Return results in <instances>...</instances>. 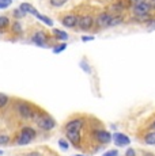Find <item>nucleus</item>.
<instances>
[{"label": "nucleus", "mask_w": 155, "mask_h": 156, "mask_svg": "<svg viewBox=\"0 0 155 156\" xmlns=\"http://www.w3.org/2000/svg\"><path fill=\"white\" fill-rule=\"evenodd\" d=\"M25 37L27 40H30L31 44H34L35 46L40 48H50L52 49L55 45L59 44L52 35L50 30L45 29L40 23H33V25L29 26V29L26 30Z\"/></svg>", "instance_id": "1"}, {"label": "nucleus", "mask_w": 155, "mask_h": 156, "mask_svg": "<svg viewBox=\"0 0 155 156\" xmlns=\"http://www.w3.org/2000/svg\"><path fill=\"white\" fill-rule=\"evenodd\" d=\"M11 105H13L15 114L23 121H33L40 110V107L35 103L25 99H18V98H14Z\"/></svg>", "instance_id": "2"}, {"label": "nucleus", "mask_w": 155, "mask_h": 156, "mask_svg": "<svg viewBox=\"0 0 155 156\" xmlns=\"http://www.w3.org/2000/svg\"><path fill=\"white\" fill-rule=\"evenodd\" d=\"M33 122H34V124L38 126V129H41L42 132H50V130H53V129L57 126L56 119L53 118L49 113L44 112V110H41V109L38 110L37 115L34 117Z\"/></svg>", "instance_id": "3"}, {"label": "nucleus", "mask_w": 155, "mask_h": 156, "mask_svg": "<svg viewBox=\"0 0 155 156\" xmlns=\"http://www.w3.org/2000/svg\"><path fill=\"white\" fill-rule=\"evenodd\" d=\"M79 22H78V30L83 33L95 31V14L93 11H79Z\"/></svg>", "instance_id": "4"}, {"label": "nucleus", "mask_w": 155, "mask_h": 156, "mask_svg": "<svg viewBox=\"0 0 155 156\" xmlns=\"http://www.w3.org/2000/svg\"><path fill=\"white\" fill-rule=\"evenodd\" d=\"M56 18H57V20L64 27L78 30V22H79V12H78V10L61 11V12H57Z\"/></svg>", "instance_id": "5"}, {"label": "nucleus", "mask_w": 155, "mask_h": 156, "mask_svg": "<svg viewBox=\"0 0 155 156\" xmlns=\"http://www.w3.org/2000/svg\"><path fill=\"white\" fill-rule=\"evenodd\" d=\"M25 29H23L20 20H13L10 25L7 34H5V40L8 41H19L25 38Z\"/></svg>", "instance_id": "6"}, {"label": "nucleus", "mask_w": 155, "mask_h": 156, "mask_svg": "<svg viewBox=\"0 0 155 156\" xmlns=\"http://www.w3.org/2000/svg\"><path fill=\"white\" fill-rule=\"evenodd\" d=\"M87 126V118L86 117H71L67 122L64 124V132L67 130H78L82 132Z\"/></svg>", "instance_id": "7"}, {"label": "nucleus", "mask_w": 155, "mask_h": 156, "mask_svg": "<svg viewBox=\"0 0 155 156\" xmlns=\"http://www.w3.org/2000/svg\"><path fill=\"white\" fill-rule=\"evenodd\" d=\"M112 16L113 15L108 12V11H99V12L95 14V31L108 29L110 25V20H112Z\"/></svg>", "instance_id": "8"}, {"label": "nucleus", "mask_w": 155, "mask_h": 156, "mask_svg": "<svg viewBox=\"0 0 155 156\" xmlns=\"http://www.w3.org/2000/svg\"><path fill=\"white\" fill-rule=\"evenodd\" d=\"M65 133V139L70 141V144H72L75 148L78 149H85L83 148V136H82V132H78V130H67L64 132Z\"/></svg>", "instance_id": "9"}, {"label": "nucleus", "mask_w": 155, "mask_h": 156, "mask_svg": "<svg viewBox=\"0 0 155 156\" xmlns=\"http://www.w3.org/2000/svg\"><path fill=\"white\" fill-rule=\"evenodd\" d=\"M138 140L146 145H155V132L154 130H143L138 133Z\"/></svg>", "instance_id": "10"}, {"label": "nucleus", "mask_w": 155, "mask_h": 156, "mask_svg": "<svg viewBox=\"0 0 155 156\" xmlns=\"http://www.w3.org/2000/svg\"><path fill=\"white\" fill-rule=\"evenodd\" d=\"M132 10V14L133 16H147V15H151V7L150 4L147 3H143V4L140 5H136V7H132L131 8Z\"/></svg>", "instance_id": "11"}, {"label": "nucleus", "mask_w": 155, "mask_h": 156, "mask_svg": "<svg viewBox=\"0 0 155 156\" xmlns=\"http://www.w3.org/2000/svg\"><path fill=\"white\" fill-rule=\"evenodd\" d=\"M113 143L116 147H128L131 144V139L124 133H113Z\"/></svg>", "instance_id": "12"}, {"label": "nucleus", "mask_w": 155, "mask_h": 156, "mask_svg": "<svg viewBox=\"0 0 155 156\" xmlns=\"http://www.w3.org/2000/svg\"><path fill=\"white\" fill-rule=\"evenodd\" d=\"M50 33H52V35L55 37V40L57 41V42H67V40L70 38L68 33L64 31V30H61V29L52 27L50 29Z\"/></svg>", "instance_id": "13"}, {"label": "nucleus", "mask_w": 155, "mask_h": 156, "mask_svg": "<svg viewBox=\"0 0 155 156\" xmlns=\"http://www.w3.org/2000/svg\"><path fill=\"white\" fill-rule=\"evenodd\" d=\"M13 22V19L10 18L8 14H4V15H0V33L3 35L7 34L8 29H10V25Z\"/></svg>", "instance_id": "14"}, {"label": "nucleus", "mask_w": 155, "mask_h": 156, "mask_svg": "<svg viewBox=\"0 0 155 156\" xmlns=\"http://www.w3.org/2000/svg\"><path fill=\"white\" fill-rule=\"evenodd\" d=\"M70 0H44V4L49 10H59V8L64 7Z\"/></svg>", "instance_id": "15"}, {"label": "nucleus", "mask_w": 155, "mask_h": 156, "mask_svg": "<svg viewBox=\"0 0 155 156\" xmlns=\"http://www.w3.org/2000/svg\"><path fill=\"white\" fill-rule=\"evenodd\" d=\"M19 8H20V10H22V11H23V12H25L26 15H33V16H34V18L37 16L38 14H40V12H38V11H37V8H35L34 5L31 4V3H27V2H23V3H20V4H19Z\"/></svg>", "instance_id": "16"}, {"label": "nucleus", "mask_w": 155, "mask_h": 156, "mask_svg": "<svg viewBox=\"0 0 155 156\" xmlns=\"http://www.w3.org/2000/svg\"><path fill=\"white\" fill-rule=\"evenodd\" d=\"M19 133H22V134H25L26 137H29V139L31 140H34L35 137H37V130H35L33 126H29V125H25V126H22L19 129Z\"/></svg>", "instance_id": "17"}, {"label": "nucleus", "mask_w": 155, "mask_h": 156, "mask_svg": "<svg viewBox=\"0 0 155 156\" xmlns=\"http://www.w3.org/2000/svg\"><path fill=\"white\" fill-rule=\"evenodd\" d=\"M8 15H10V18H11L13 20H22L23 18L27 16V15L23 12V11L20 10L19 7H18V8H14V10H11L10 12H8Z\"/></svg>", "instance_id": "18"}, {"label": "nucleus", "mask_w": 155, "mask_h": 156, "mask_svg": "<svg viewBox=\"0 0 155 156\" xmlns=\"http://www.w3.org/2000/svg\"><path fill=\"white\" fill-rule=\"evenodd\" d=\"M11 102H13V98L8 97L7 94H3V92H0V110L7 109L8 105H11Z\"/></svg>", "instance_id": "19"}, {"label": "nucleus", "mask_w": 155, "mask_h": 156, "mask_svg": "<svg viewBox=\"0 0 155 156\" xmlns=\"http://www.w3.org/2000/svg\"><path fill=\"white\" fill-rule=\"evenodd\" d=\"M35 18H37V19L40 20V22H42L44 25L49 26V27H53V19H52V18L46 16V15H44V14H38Z\"/></svg>", "instance_id": "20"}, {"label": "nucleus", "mask_w": 155, "mask_h": 156, "mask_svg": "<svg viewBox=\"0 0 155 156\" xmlns=\"http://www.w3.org/2000/svg\"><path fill=\"white\" fill-rule=\"evenodd\" d=\"M124 22V15H113L112 20H110L109 27H114V26H118Z\"/></svg>", "instance_id": "21"}, {"label": "nucleus", "mask_w": 155, "mask_h": 156, "mask_svg": "<svg viewBox=\"0 0 155 156\" xmlns=\"http://www.w3.org/2000/svg\"><path fill=\"white\" fill-rule=\"evenodd\" d=\"M65 49H67V42H59L57 45H55V46L52 48V52L55 53V55H60Z\"/></svg>", "instance_id": "22"}, {"label": "nucleus", "mask_w": 155, "mask_h": 156, "mask_svg": "<svg viewBox=\"0 0 155 156\" xmlns=\"http://www.w3.org/2000/svg\"><path fill=\"white\" fill-rule=\"evenodd\" d=\"M57 144H59V147H60L63 151H68V149H70V141H68L65 137H63V139L59 140Z\"/></svg>", "instance_id": "23"}, {"label": "nucleus", "mask_w": 155, "mask_h": 156, "mask_svg": "<svg viewBox=\"0 0 155 156\" xmlns=\"http://www.w3.org/2000/svg\"><path fill=\"white\" fill-rule=\"evenodd\" d=\"M143 130H154L155 132V115H153V118L146 124V126H143Z\"/></svg>", "instance_id": "24"}, {"label": "nucleus", "mask_w": 155, "mask_h": 156, "mask_svg": "<svg viewBox=\"0 0 155 156\" xmlns=\"http://www.w3.org/2000/svg\"><path fill=\"white\" fill-rule=\"evenodd\" d=\"M11 143V136L10 134H0V145H7V144Z\"/></svg>", "instance_id": "25"}, {"label": "nucleus", "mask_w": 155, "mask_h": 156, "mask_svg": "<svg viewBox=\"0 0 155 156\" xmlns=\"http://www.w3.org/2000/svg\"><path fill=\"white\" fill-rule=\"evenodd\" d=\"M147 2L148 0H128V4H129V8H132V7H136V5H140Z\"/></svg>", "instance_id": "26"}, {"label": "nucleus", "mask_w": 155, "mask_h": 156, "mask_svg": "<svg viewBox=\"0 0 155 156\" xmlns=\"http://www.w3.org/2000/svg\"><path fill=\"white\" fill-rule=\"evenodd\" d=\"M13 4V0H0V10H5Z\"/></svg>", "instance_id": "27"}, {"label": "nucleus", "mask_w": 155, "mask_h": 156, "mask_svg": "<svg viewBox=\"0 0 155 156\" xmlns=\"http://www.w3.org/2000/svg\"><path fill=\"white\" fill-rule=\"evenodd\" d=\"M124 156H139V152L136 151L135 148H131V147H129V148H127Z\"/></svg>", "instance_id": "28"}, {"label": "nucleus", "mask_w": 155, "mask_h": 156, "mask_svg": "<svg viewBox=\"0 0 155 156\" xmlns=\"http://www.w3.org/2000/svg\"><path fill=\"white\" fill-rule=\"evenodd\" d=\"M80 68H82L85 72H87V73H91V68H90V65L87 64V62H85V60L83 61H80Z\"/></svg>", "instance_id": "29"}, {"label": "nucleus", "mask_w": 155, "mask_h": 156, "mask_svg": "<svg viewBox=\"0 0 155 156\" xmlns=\"http://www.w3.org/2000/svg\"><path fill=\"white\" fill-rule=\"evenodd\" d=\"M102 156H118V149H109Z\"/></svg>", "instance_id": "30"}, {"label": "nucleus", "mask_w": 155, "mask_h": 156, "mask_svg": "<svg viewBox=\"0 0 155 156\" xmlns=\"http://www.w3.org/2000/svg\"><path fill=\"white\" fill-rule=\"evenodd\" d=\"M146 27L150 29V30H154L155 29V18H151L147 23H146Z\"/></svg>", "instance_id": "31"}, {"label": "nucleus", "mask_w": 155, "mask_h": 156, "mask_svg": "<svg viewBox=\"0 0 155 156\" xmlns=\"http://www.w3.org/2000/svg\"><path fill=\"white\" fill-rule=\"evenodd\" d=\"M139 156H155V154H154V152H151V151L140 149V151H139Z\"/></svg>", "instance_id": "32"}, {"label": "nucleus", "mask_w": 155, "mask_h": 156, "mask_svg": "<svg viewBox=\"0 0 155 156\" xmlns=\"http://www.w3.org/2000/svg\"><path fill=\"white\" fill-rule=\"evenodd\" d=\"M94 40V35H83L82 41L83 42H88V41H93Z\"/></svg>", "instance_id": "33"}, {"label": "nucleus", "mask_w": 155, "mask_h": 156, "mask_svg": "<svg viewBox=\"0 0 155 156\" xmlns=\"http://www.w3.org/2000/svg\"><path fill=\"white\" fill-rule=\"evenodd\" d=\"M26 156H42V155H41L40 152H37V151H33V152H29Z\"/></svg>", "instance_id": "34"}, {"label": "nucleus", "mask_w": 155, "mask_h": 156, "mask_svg": "<svg viewBox=\"0 0 155 156\" xmlns=\"http://www.w3.org/2000/svg\"><path fill=\"white\" fill-rule=\"evenodd\" d=\"M148 4H150L151 10H155V0H148Z\"/></svg>", "instance_id": "35"}, {"label": "nucleus", "mask_w": 155, "mask_h": 156, "mask_svg": "<svg viewBox=\"0 0 155 156\" xmlns=\"http://www.w3.org/2000/svg\"><path fill=\"white\" fill-rule=\"evenodd\" d=\"M72 156H86V155H72Z\"/></svg>", "instance_id": "36"}, {"label": "nucleus", "mask_w": 155, "mask_h": 156, "mask_svg": "<svg viewBox=\"0 0 155 156\" xmlns=\"http://www.w3.org/2000/svg\"><path fill=\"white\" fill-rule=\"evenodd\" d=\"M0 155H3V151H0Z\"/></svg>", "instance_id": "37"}]
</instances>
